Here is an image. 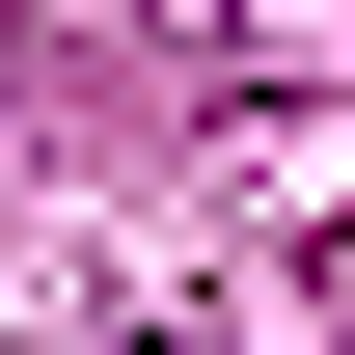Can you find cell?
I'll return each mask as SVG.
<instances>
[{"label":"cell","instance_id":"cell-1","mask_svg":"<svg viewBox=\"0 0 355 355\" xmlns=\"http://www.w3.org/2000/svg\"><path fill=\"white\" fill-rule=\"evenodd\" d=\"M137 355H191V328H137Z\"/></svg>","mask_w":355,"mask_h":355}]
</instances>
